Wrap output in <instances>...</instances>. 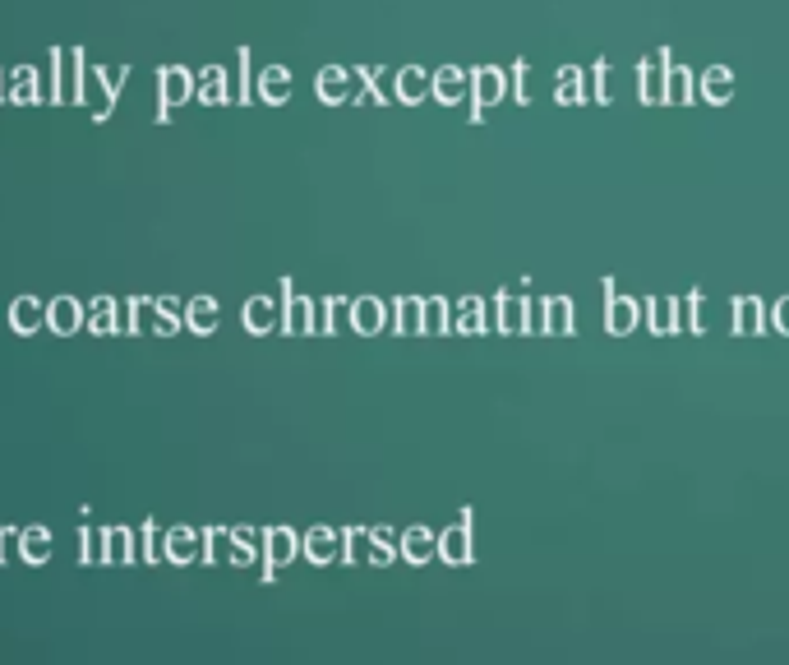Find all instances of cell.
Returning <instances> with one entry per match:
<instances>
[{
  "label": "cell",
  "instance_id": "cell-11",
  "mask_svg": "<svg viewBox=\"0 0 789 665\" xmlns=\"http://www.w3.org/2000/svg\"><path fill=\"white\" fill-rule=\"evenodd\" d=\"M194 541H199V536H194V532H171V541H167V555L176 559V564H190V559H194Z\"/></svg>",
  "mask_w": 789,
  "mask_h": 665
},
{
  "label": "cell",
  "instance_id": "cell-12",
  "mask_svg": "<svg viewBox=\"0 0 789 665\" xmlns=\"http://www.w3.org/2000/svg\"><path fill=\"white\" fill-rule=\"evenodd\" d=\"M93 74H97V84H102V93H107V111H111L120 88H125V70H93Z\"/></svg>",
  "mask_w": 789,
  "mask_h": 665
},
{
  "label": "cell",
  "instance_id": "cell-3",
  "mask_svg": "<svg viewBox=\"0 0 789 665\" xmlns=\"http://www.w3.org/2000/svg\"><path fill=\"white\" fill-rule=\"evenodd\" d=\"M5 97H10V102H19V107L47 102V93H42V74H37V70H10V84H5Z\"/></svg>",
  "mask_w": 789,
  "mask_h": 665
},
{
  "label": "cell",
  "instance_id": "cell-9",
  "mask_svg": "<svg viewBox=\"0 0 789 665\" xmlns=\"http://www.w3.org/2000/svg\"><path fill=\"white\" fill-rule=\"evenodd\" d=\"M88 328H93V333H116V301H111V296H102V301L93 305V310H88Z\"/></svg>",
  "mask_w": 789,
  "mask_h": 665
},
{
  "label": "cell",
  "instance_id": "cell-6",
  "mask_svg": "<svg viewBox=\"0 0 789 665\" xmlns=\"http://www.w3.org/2000/svg\"><path fill=\"white\" fill-rule=\"evenodd\" d=\"M19 555H24L28 564H47L51 559V532L47 527H33V532L19 536Z\"/></svg>",
  "mask_w": 789,
  "mask_h": 665
},
{
  "label": "cell",
  "instance_id": "cell-2",
  "mask_svg": "<svg viewBox=\"0 0 789 665\" xmlns=\"http://www.w3.org/2000/svg\"><path fill=\"white\" fill-rule=\"evenodd\" d=\"M194 84H199V74H190L185 65H167V70H162V116L185 107L194 97Z\"/></svg>",
  "mask_w": 789,
  "mask_h": 665
},
{
  "label": "cell",
  "instance_id": "cell-8",
  "mask_svg": "<svg viewBox=\"0 0 789 665\" xmlns=\"http://www.w3.org/2000/svg\"><path fill=\"white\" fill-rule=\"evenodd\" d=\"M194 97H199V102H227V74L204 70V79L194 84Z\"/></svg>",
  "mask_w": 789,
  "mask_h": 665
},
{
  "label": "cell",
  "instance_id": "cell-5",
  "mask_svg": "<svg viewBox=\"0 0 789 665\" xmlns=\"http://www.w3.org/2000/svg\"><path fill=\"white\" fill-rule=\"evenodd\" d=\"M10 324H14V333H33V328L47 324V310H42V301H33V296H19V301L10 305Z\"/></svg>",
  "mask_w": 789,
  "mask_h": 665
},
{
  "label": "cell",
  "instance_id": "cell-10",
  "mask_svg": "<svg viewBox=\"0 0 789 665\" xmlns=\"http://www.w3.org/2000/svg\"><path fill=\"white\" fill-rule=\"evenodd\" d=\"M102 545H107V559H111V564H130V545H134L130 532H120V527H116V532L102 536Z\"/></svg>",
  "mask_w": 789,
  "mask_h": 665
},
{
  "label": "cell",
  "instance_id": "cell-13",
  "mask_svg": "<svg viewBox=\"0 0 789 665\" xmlns=\"http://www.w3.org/2000/svg\"><path fill=\"white\" fill-rule=\"evenodd\" d=\"M245 324H250V328H254V324H268V305H259V301H254L250 310H245Z\"/></svg>",
  "mask_w": 789,
  "mask_h": 665
},
{
  "label": "cell",
  "instance_id": "cell-14",
  "mask_svg": "<svg viewBox=\"0 0 789 665\" xmlns=\"http://www.w3.org/2000/svg\"><path fill=\"white\" fill-rule=\"evenodd\" d=\"M5 79H10V74H0V97H5Z\"/></svg>",
  "mask_w": 789,
  "mask_h": 665
},
{
  "label": "cell",
  "instance_id": "cell-7",
  "mask_svg": "<svg viewBox=\"0 0 789 665\" xmlns=\"http://www.w3.org/2000/svg\"><path fill=\"white\" fill-rule=\"evenodd\" d=\"M213 319H217V305L208 301V296H194V301L185 305V324H190L194 333H208V328H213Z\"/></svg>",
  "mask_w": 789,
  "mask_h": 665
},
{
  "label": "cell",
  "instance_id": "cell-4",
  "mask_svg": "<svg viewBox=\"0 0 789 665\" xmlns=\"http://www.w3.org/2000/svg\"><path fill=\"white\" fill-rule=\"evenodd\" d=\"M79 324H84V310H79L74 296H56V301L47 305V328H51V333H74Z\"/></svg>",
  "mask_w": 789,
  "mask_h": 665
},
{
  "label": "cell",
  "instance_id": "cell-1",
  "mask_svg": "<svg viewBox=\"0 0 789 665\" xmlns=\"http://www.w3.org/2000/svg\"><path fill=\"white\" fill-rule=\"evenodd\" d=\"M51 65H56V88H51V102H79L84 107V51H51Z\"/></svg>",
  "mask_w": 789,
  "mask_h": 665
}]
</instances>
